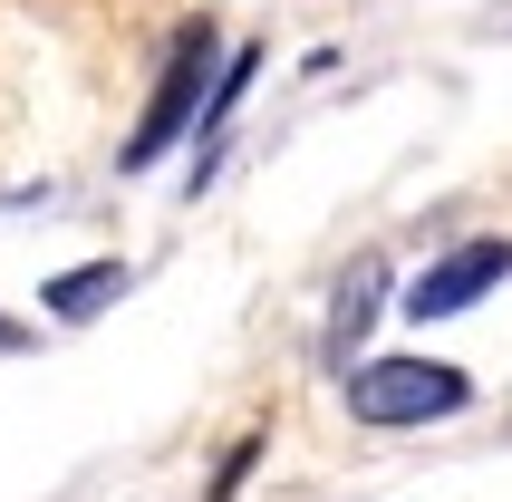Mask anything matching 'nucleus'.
<instances>
[{"label": "nucleus", "mask_w": 512, "mask_h": 502, "mask_svg": "<svg viewBox=\"0 0 512 502\" xmlns=\"http://www.w3.org/2000/svg\"><path fill=\"white\" fill-rule=\"evenodd\" d=\"M348 387V416L377 425V435H397V425H445L474 406V377L445 358H368V367H348L339 377Z\"/></svg>", "instance_id": "f257e3e1"}, {"label": "nucleus", "mask_w": 512, "mask_h": 502, "mask_svg": "<svg viewBox=\"0 0 512 502\" xmlns=\"http://www.w3.org/2000/svg\"><path fill=\"white\" fill-rule=\"evenodd\" d=\"M503 280H512V242H493V232H484V242H455L445 261H426V271L406 280L397 309L416 319V329H426V319H464V309L484 300V290H503Z\"/></svg>", "instance_id": "7ed1b4c3"}, {"label": "nucleus", "mask_w": 512, "mask_h": 502, "mask_svg": "<svg viewBox=\"0 0 512 502\" xmlns=\"http://www.w3.org/2000/svg\"><path fill=\"white\" fill-rule=\"evenodd\" d=\"M377 290H387V261H358V271L339 280V309H329V358L348 367V348L368 338V319H377Z\"/></svg>", "instance_id": "423d86ee"}, {"label": "nucleus", "mask_w": 512, "mask_h": 502, "mask_svg": "<svg viewBox=\"0 0 512 502\" xmlns=\"http://www.w3.org/2000/svg\"><path fill=\"white\" fill-rule=\"evenodd\" d=\"M39 300H49V319H68V329H78V319H97L107 300H126V261H78V271H58Z\"/></svg>", "instance_id": "39448f33"}, {"label": "nucleus", "mask_w": 512, "mask_h": 502, "mask_svg": "<svg viewBox=\"0 0 512 502\" xmlns=\"http://www.w3.org/2000/svg\"><path fill=\"white\" fill-rule=\"evenodd\" d=\"M0 348H20V329H10V319H0Z\"/></svg>", "instance_id": "0eeeda50"}, {"label": "nucleus", "mask_w": 512, "mask_h": 502, "mask_svg": "<svg viewBox=\"0 0 512 502\" xmlns=\"http://www.w3.org/2000/svg\"><path fill=\"white\" fill-rule=\"evenodd\" d=\"M252 68H261V49H232L223 68H213V87H203V116H194V184L213 174V145H223L232 107H242V87H252Z\"/></svg>", "instance_id": "20e7f679"}, {"label": "nucleus", "mask_w": 512, "mask_h": 502, "mask_svg": "<svg viewBox=\"0 0 512 502\" xmlns=\"http://www.w3.org/2000/svg\"><path fill=\"white\" fill-rule=\"evenodd\" d=\"M213 58H223V39H213V20H184V29H174L165 68H155V97H145V116H136V136H126V155H116L126 174L165 165L174 145L194 136V116H203V87H213Z\"/></svg>", "instance_id": "f03ea898"}]
</instances>
